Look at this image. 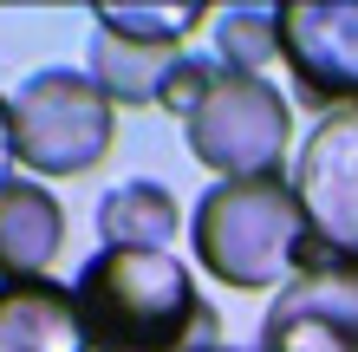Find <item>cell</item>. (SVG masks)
<instances>
[{
	"instance_id": "11",
	"label": "cell",
	"mask_w": 358,
	"mask_h": 352,
	"mask_svg": "<svg viewBox=\"0 0 358 352\" xmlns=\"http://www.w3.org/2000/svg\"><path fill=\"white\" fill-rule=\"evenodd\" d=\"M176 196L163 190V183L150 176H131V183H117V190H104L98 196V235L104 248H150V255H163V248L176 241Z\"/></svg>"
},
{
	"instance_id": "4",
	"label": "cell",
	"mask_w": 358,
	"mask_h": 352,
	"mask_svg": "<svg viewBox=\"0 0 358 352\" xmlns=\"http://www.w3.org/2000/svg\"><path fill=\"white\" fill-rule=\"evenodd\" d=\"M117 137V105L104 98L85 72L46 66L20 78L13 92V150L20 170L33 176H85L111 157Z\"/></svg>"
},
{
	"instance_id": "8",
	"label": "cell",
	"mask_w": 358,
	"mask_h": 352,
	"mask_svg": "<svg viewBox=\"0 0 358 352\" xmlns=\"http://www.w3.org/2000/svg\"><path fill=\"white\" fill-rule=\"evenodd\" d=\"M66 248V209L46 183L13 176L0 190V281H46Z\"/></svg>"
},
{
	"instance_id": "6",
	"label": "cell",
	"mask_w": 358,
	"mask_h": 352,
	"mask_svg": "<svg viewBox=\"0 0 358 352\" xmlns=\"http://www.w3.org/2000/svg\"><path fill=\"white\" fill-rule=\"evenodd\" d=\"M261 352H358V261L313 241L306 267L261 314Z\"/></svg>"
},
{
	"instance_id": "2",
	"label": "cell",
	"mask_w": 358,
	"mask_h": 352,
	"mask_svg": "<svg viewBox=\"0 0 358 352\" xmlns=\"http://www.w3.org/2000/svg\"><path fill=\"white\" fill-rule=\"evenodd\" d=\"M189 248L228 294H280L306 267L313 229L280 176L261 183H208L189 209Z\"/></svg>"
},
{
	"instance_id": "16",
	"label": "cell",
	"mask_w": 358,
	"mask_h": 352,
	"mask_svg": "<svg viewBox=\"0 0 358 352\" xmlns=\"http://www.w3.org/2000/svg\"><path fill=\"white\" fill-rule=\"evenodd\" d=\"M202 352H235V346H202Z\"/></svg>"
},
{
	"instance_id": "1",
	"label": "cell",
	"mask_w": 358,
	"mask_h": 352,
	"mask_svg": "<svg viewBox=\"0 0 358 352\" xmlns=\"http://www.w3.org/2000/svg\"><path fill=\"white\" fill-rule=\"evenodd\" d=\"M78 320H85L92 352H202L208 300L196 294L189 261H176V248H98L72 281Z\"/></svg>"
},
{
	"instance_id": "12",
	"label": "cell",
	"mask_w": 358,
	"mask_h": 352,
	"mask_svg": "<svg viewBox=\"0 0 358 352\" xmlns=\"http://www.w3.org/2000/svg\"><path fill=\"white\" fill-rule=\"evenodd\" d=\"M208 39H215V66L222 72H267L280 59V27H273L267 7H228V13H208Z\"/></svg>"
},
{
	"instance_id": "7",
	"label": "cell",
	"mask_w": 358,
	"mask_h": 352,
	"mask_svg": "<svg viewBox=\"0 0 358 352\" xmlns=\"http://www.w3.org/2000/svg\"><path fill=\"white\" fill-rule=\"evenodd\" d=\"M287 190L300 202L313 241L339 261H358V105L332 111L306 131L300 157L287 170Z\"/></svg>"
},
{
	"instance_id": "3",
	"label": "cell",
	"mask_w": 358,
	"mask_h": 352,
	"mask_svg": "<svg viewBox=\"0 0 358 352\" xmlns=\"http://www.w3.org/2000/svg\"><path fill=\"white\" fill-rule=\"evenodd\" d=\"M182 143L215 183H261L280 176L287 143H293V105L255 72H222L208 78L202 105L182 118Z\"/></svg>"
},
{
	"instance_id": "10",
	"label": "cell",
	"mask_w": 358,
	"mask_h": 352,
	"mask_svg": "<svg viewBox=\"0 0 358 352\" xmlns=\"http://www.w3.org/2000/svg\"><path fill=\"white\" fill-rule=\"evenodd\" d=\"M182 52H163V46H143V39H124L111 27H92V59H85V78L124 111H157V92L170 78Z\"/></svg>"
},
{
	"instance_id": "14",
	"label": "cell",
	"mask_w": 358,
	"mask_h": 352,
	"mask_svg": "<svg viewBox=\"0 0 358 352\" xmlns=\"http://www.w3.org/2000/svg\"><path fill=\"white\" fill-rule=\"evenodd\" d=\"M208 78H215V59L208 52H182L170 78H163V92H157V111H170V118H189L202 105V92H208Z\"/></svg>"
},
{
	"instance_id": "15",
	"label": "cell",
	"mask_w": 358,
	"mask_h": 352,
	"mask_svg": "<svg viewBox=\"0 0 358 352\" xmlns=\"http://www.w3.org/2000/svg\"><path fill=\"white\" fill-rule=\"evenodd\" d=\"M13 163H20V150H13V98L0 92V190L13 183Z\"/></svg>"
},
{
	"instance_id": "5",
	"label": "cell",
	"mask_w": 358,
	"mask_h": 352,
	"mask_svg": "<svg viewBox=\"0 0 358 352\" xmlns=\"http://www.w3.org/2000/svg\"><path fill=\"white\" fill-rule=\"evenodd\" d=\"M280 66L293 72V98L320 118L358 105V0H287L273 7Z\"/></svg>"
},
{
	"instance_id": "13",
	"label": "cell",
	"mask_w": 358,
	"mask_h": 352,
	"mask_svg": "<svg viewBox=\"0 0 358 352\" xmlns=\"http://www.w3.org/2000/svg\"><path fill=\"white\" fill-rule=\"evenodd\" d=\"M92 27H111L124 39H143V46H163V52H182L189 33L208 27V7H196V0H170V7H104Z\"/></svg>"
},
{
	"instance_id": "9",
	"label": "cell",
	"mask_w": 358,
	"mask_h": 352,
	"mask_svg": "<svg viewBox=\"0 0 358 352\" xmlns=\"http://www.w3.org/2000/svg\"><path fill=\"white\" fill-rule=\"evenodd\" d=\"M0 352H92L72 287L0 281Z\"/></svg>"
}]
</instances>
